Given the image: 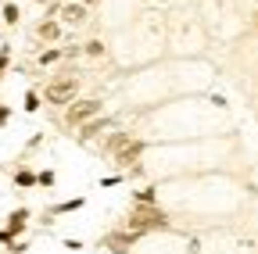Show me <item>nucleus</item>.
Masks as SVG:
<instances>
[{
  "label": "nucleus",
  "mask_w": 258,
  "mask_h": 254,
  "mask_svg": "<svg viewBox=\"0 0 258 254\" xmlns=\"http://www.w3.org/2000/svg\"><path fill=\"white\" fill-rule=\"evenodd\" d=\"M125 229L129 233H147V229H169V215L165 211H158L154 204H144V208H137L133 211V218L125 222Z\"/></svg>",
  "instance_id": "1"
},
{
  "label": "nucleus",
  "mask_w": 258,
  "mask_h": 254,
  "mask_svg": "<svg viewBox=\"0 0 258 254\" xmlns=\"http://www.w3.org/2000/svg\"><path fill=\"white\" fill-rule=\"evenodd\" d=\"M104 115V101L101 97H90V101H72L69 111H64V122L69 125H86L90 118Z\"/></svg>",
  "instance_id": "2"
},
{
  "label": "nucleus",
  "mask_w": 258,
  "mask_h": 254,
  "mask_svg": "<svg viewBox=\"0 0 258 254\" xmlns=\"http://www.w3.org/2000/svg\"><path fill=\"white\" fill-rule=\"evenodd\" d=\"M76 90H79V79H61V82H50L43 90V97H47V104H72Z\"/></svg>",
  "instance_id": "3"
},
{
  "label": "nucleus",
  "mask_w": 258,
  "mask_h": 254,
  "mask_svg": "<svg viewBox=\"0 0 258 254\" xmlns=\"http://www.w3.org/2000/svg\"><path fill=\"white\" fill-rule=\"evenodd\" d=\"M115 125V118L111 115H97V118H90L86 125H79V143H90V140H97L104 129H111Z\"/></svg>",
  "instance_id": "4"
},
{
  "label": "nucleus",
  "mask_w": 258,
  "mask_h": 254,
  "mask_svg": "<svg viewBox=\"0 0 258 254\" xmlns=\"http://www.w3.org/2000/svg\"><path fill=\"white\" fill-rule=\"evenodd\" d=\"M61 22H64V25H83V22H86V4H83V0H64Z\"/></svg>",
  "instance_id": "5"
},
{
  "label": "nucleus",
  "mask_w": 258,
  "mask_h": 254,
  "mask_svg": "<svg viewBox=\"0 0 258 254\" xmlns=\"http://www.w3.org/2000/svg\"><path fill=\"white\" fill-rule=\"evenodd\" d=\"M133 240H137V233L122 229V233H108V236H104V247H108L111 254H125V243H133Z\"/></svg>",
  "instance_id": "6"
},
{
  "label": "nucleus",
  "mask_w": 258,
  "mask_h": 254,
  "mask_svg": "<svg viewBox=\"0 0 258 254\" xmlns=\"http://www.w3.org/2000/svg\"><path fill=\"white\" fill-rule=\"evenodd\" d=\"M25 222H29V208H15V211L8 215V233L18 236V233L25 229Z\"/></svg>",
  "instance_id": "7"
},
{
  "label": "nucleus",
  "mask_w": 258,
  "mask_h": 254,
  "mask_svg": "<svg viewBox=\"0 0 258 254\" xmlns=\"http://www.w3.org/2000/svg\"><path fill=\"white\" fill-rule=\"evenodd\" d=\"M140 150H144V143H140V140H129L115 157H118V165H125V168H129V165H133V157H140Z\"/></svg>",
  "instance_id": "8"
},
{
  "label": "nucleus",
  "mask_w": 258,
  "mask_h": 254,
  "mask_svg": "<svg viewBox=\"0 0 258 254\" xmlns=\"http://www.w3.org/2000/svg\"><path fill=\"white\" fill-rule=\"evenodd\" d=\"M15 186H22V190H32V186H40V179H36V172H29V168H18V172H15Z\"/></svg>",
  "instance_id": "9"
},
{
  "label": "nucleus",
  "mask_w": 258,
  "mask_h": 254,
  "mask_svg": "<svg viewBox=\"0 0 258 254\" xmlns=\"http://www.w3.org/2000/svg\"><path fill=\"white\" fill-rule=\"evenodd\" d=\"M83 204H86V197H72V201H61L57 208H50L47 215H69V211H79Z\"/></svg>",
  "instance_id": "10"
},
{
  "label": "nucleus",
  "mask_w": 258,
  "mask_h": 254,
  "mask_svg": "<svg viewBox=\"0 0 258 254\" xmlns=\"http://www.w3.org/2000/svg\"><path fill=\"white\" fill-rule=\"evenodd\" d=\"M36 33H40V40H57V36H61V25H57V22H40Z\"/></svg>",
  "instance_id": "11"
},
{
  "label": "nucleus",
  "mask_w": 258,
  "mask_h": 254,
  "mask_svg": "<svg viewBox=\"0 0 258 254\" xmlns=\"http://www.w3.org/2000/svg\"><path fill=\"white\" fill-rule=\"evenodd\" d=\"M129 140H133V136H129V133H115L111 140H104V150H115V154H118V150H122V147H125Z\"/></svg>",
  "instance_id": "12"
},
{
  "label": "nucleus",
  "mask_w": 258,
  "mask_h": 254,
  "mask_svg": "<svg viewBox=\"0 0 258 254\" xmlns=\"http://www.w3.org/2000/svg\"><path fill=\"white\" fill-rule=\"evenodd\" d=\"M154 197H158V194H154V186H144V190H137V194H133L137 204H154Z\"/></svg>",
  "instance_id": "13"
},
{
  "label": "nucleus",
  "mask_w": 258,
  "mask_h": 254,
  "mask_svg": "<svg viewBox=\"0 0 258 254\" xmlns=\"http://www.w3.org/2000/svg\"><path fill=\"white\" fill-rule=\"evenodd\" d=\"M61 57H64V50L50 47V50H43V54H40V65H54V61H61Z\"/></svg>",
  "instance_id": "14"
},
{
  "label": "nucleus",
  "mask_w": 258,
  "mask_h": 254,
  "mask_svg": "<svg viewBox=\"0 0 258 254\" xmlns=\"http://www.w3.org/2000/svg\"><path fill=\"white\" fill-rule=\"evenodd\" d=\"M18 18H22L18 4H4V22H8V25H18Z\"/></svg>",
  "instance_id": "15"
},
{
  "label": "nucleus",
  "mask_w": 258,
  "mask_h": 254,
  "mask_svg": "<svg viewBox=\"0 0 258 254\" xmlns=\"http://www.w3.org/2000/svg\"><path fill=\"white\" fill-rule=\"evenodd\" d=\"M25 111H40V93H36V90L25 93Z\"/></svg>",
  "instance_id": "16"
},
{
  "label": "nucleus",
  "mask_w": 258,
  "mask_h": 254,
  "mask_svg": "<svg viewBox=\"0 0 258 254\" xmlns=\"http://www.w3.org/2000/svg\"><path fill=\"white\" fill-rule=\"evenodd\" d=\"M104 50H108V47H104L101 40H90V43H86V54H90V57H101Z\"/></svg>",
  "instance_id": "17"
},
{
  "label": "nucleus",
  "mask_w": 258,
  "mask_h": 254,
  "mask_svg": "<svg viewBox=\"0 0 258 254\" xmlns=\"http://www.w3.org/2000/svg\"><path fill=\"white\" fill-rule=\"evenodd\" d=\"M36 179H40V186H54V172L47 168V172H36Z\"/></svg>",
  "instance_id": "18"
},
{
  "label": "nucleus",
  "mask_w": 258,
  "mask_h": 254,
  "mask_svg": "<svg viewBox=\"0 0 258 254\" xmlns=\"http://www.w3.org/2000/svg\"><path fill=\"white\" fill-rule=\"evenodd\" d=\"M64 250H83V240H72L69 236V240H64Z\"/></svg>",
  "instance_id": "19"
},
{
  "label": "nucleus",
  "mask_w": 258,
  "mask_h": 254,
  "mask_svg": "<svg viewBox=\"0 0 258 254\" xmlns=\"http://www.w3.org/2000/svg\"><path fill=\"white\" fill-rule=\"evenodd\" d=\"M8 250H11V254H25V243H18V240H15V243H11Z\"/></svg>",
  "instance_id": "20"
},
{
  "label": "nucleus",
  "mask_w": 258,
  "mask_h": 254,
  "mask_svg": "<svg viewBox=\"0 0 258 254\" xmlns=\"http://www.w3.org/2000/svg\"><path fill=\"white\" fill-rule=\"evenodd\" d=\"M0 243H15V236H11L8 229H0Z\"/></svg>",
  "instance_id": "21"
},
{
  "label": "nucleus",
  "mask_w": 258,
  "mask_h": 254,
  "mask_svg": "<svg viewBox=\"0 0 258 254\" xmlns=\"http://www.w3.org/2000/svg\"><path fill=\"white\" fill-rule=\"evenodd\" d=\"M4 68H8V47L0 50V72H4Z\"/></svg>",
  "instance_id": "22"
},
{
  "label": "nucleus",
  "mask_w": 258,
  "mask_h": 254,
  "mask_svg": "<svg viewBox=\"0 0 258 254\" xmlns=\"http://www.w3.org/2000/svg\"><path fill=\"white\" fill-rule=\"evenodd\" d=\"M8 118H11V111H8V108H0V125H4Z\"/></svg>",
  "instance_id": "23"
},
{
  "label": "nucleus",
  "mask_w": 258,
  "mask_h": 254,
  "mask_svg": "<svg viewBox=\"0 0 258 254\" xmlns=\"http://www.w3.org/2000/svg\"><path fill=\"white\" fill-rule=\"evenodd\" d=\"M83 4H93V0H83Z\"/></svg>",
  "instance_id": "24"
}]
</instances>
